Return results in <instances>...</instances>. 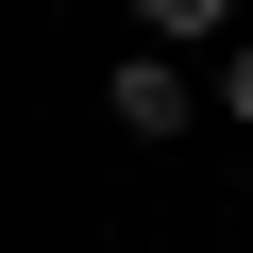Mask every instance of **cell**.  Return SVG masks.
I'll list each match as a JSON object with an SVG mask.
<instances>
[{
    "label": "cell",
    "instance_id": "obj_1",
    "mask_svg": "<svg viewBox=\"0 0 253 253\" xmlns=\"http://www.w3.org/2000/svg\"><path fill=\"white\" fill-rule=\"evenodd\" d=\"M203 101H219V68H186V51H152V34L101 68V118H118V135H186Z\"/></svg>",
    "mask_w": 253,
    "mask_h": 253
},
{
    "label": "cell",
    "instance_id": "obj_2",
    "mask_svg": "<svg viewBox=\"0 0 253 253\" xmlns=\"http://www.w3.org/2000/svg\"><path fill=\"white\" fill-rule=\"evenodd\" d=\"M135 34L152 51H203V34H236V0H135Z\"/></svg>",
    "mask_w": 253,
    "mask_h": 253
},
{
    "label": "cell",
    "instance_id": "obj_3",
    "mask_svg": "<svg viewBox=\"0 0 253 253\" xmlns=\"http://www.w3.org/2000/svg\"><path fill=\"white\" fill-rule=\"evenodd\" d=\"M219 118H253V34H236V51H219Z\"/></svg>",
    "mask_w": 253,
    "mask_h": 253
}]
</instances>
